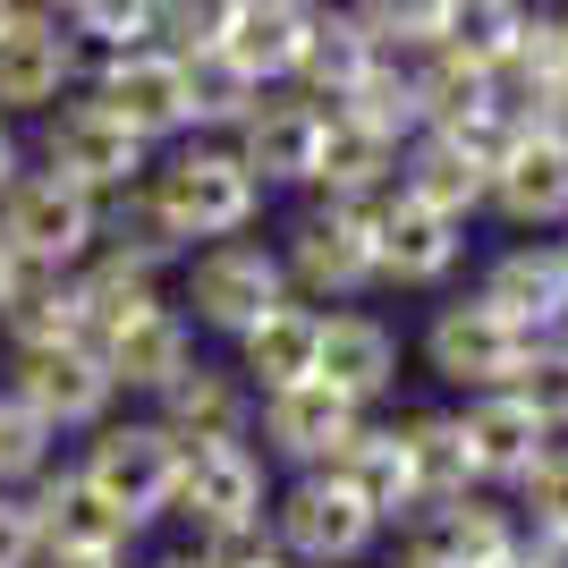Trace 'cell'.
Masks as SVG:
<instances>
[{"mask_svg":"<svg viewBox=\"0 0 568 568\" xmlns=\"http://www.w3.org/2000/svg\"><path fill=\"white\" fill-rule=\"evenodd\" d=\"M407 544L425 551V560H442V568H493V560H509V551L526 544V526H518V509H500L493 493H458V500H442V509H425V518L407 526Z\"/></svg>","mask_w":568,"mask_h":568,"instance_id":"obj_17","label":"cell"},{"mask_svg":"<svg viewBox=\"0 0 568 568\" xmlns=\"http://www.w3.org/2000/svg\"><path fill=\"white\" fill-rule=\"evenodd\" d=\"M493 314H509L526 339H551L568 323V263L560 246H509V255L484 272V288H475Z\"/></svg>","mask_w":568,"mask_h":568,"instance_id":"obj_21","label":"cell"},{"mask_svg":"<svg viewBox=\"0 0 568 568\" xmlns=\"http://www.w3.org/2000/svg\"><path fill=\"white\" fill-rule=\"evenodd\" d=\"M170 518L204 535H237V526L272 518V467L255 442H179V484H170Z\"/></svg>","mask_w":568,"mask_h":568,"instance_id":"obj_3","label":"cell"},{"mask_svg":"<svg viewBox=\"0 0 568 568\" xmlns=\"http://www.w3.org/2000/svg\"><path fill=\"white\" fill-rule=\"evenodd\" d=\"M535 348V339L509 323V314H493L484 297H458V306H442L425 323V365L450 390H509V374H518V356Z\"/></svg>","mask_w":568,"mask_h":568,"instance_id":"obj_10","label":"cell"},{"mask_svg":"<svg viewBox=\"0 0 568 568\" xmlns=\"http://www.w3.org/2000/svg\"><path fill=\"white\" fill-rule=\"evenodd\" d=\"M518 128H526V136H544V144H560V153H568V77H560V85H544V94L526 102V119H518Z\"/></svg>","mask_w":568,"mask_h":568,"instance_id":"obj_44","label":"cell"},{"mask_svg":"<svg viewBox=\"0 0 568 568\" xmlns=\"http://www.w3.org/2000/svg\"><path fill=\"white\" fill-rule=\"evenodd\" d=\"M467 221L450 213H433V204H416V195H374V281L390 288H433V281H450L458 255H467Z\"/></svg>","mask_w":568,"mask_h":568,"instance_id":"obj_12","label":"cell"},{"mask_svg":"<svg viewBox=\"0 0 568 568\" xmlns=\"http://www.w3.org/2000/svg\"><path fill=\"white\" fill-rule=\"evenodd\" d=\"M390 433H399L407 484H416V518L442 509V500H458V493H484L475 467H467V442H458V416H442V407H407V416H390Z\"/></svg>","mask_w":568,"mask_h":568,"instance_id":"obj_25","label":"cell"},{"mask_svg":"<svg viewBox=\"0 0 568 568\" xmlns=\"http://www.w3.org/2000/svg\"><path fill=\"white\" fill-rule=\"evenodd\" d=\"M246 568H297V560H281V551H263V560H246Z\"/></svg>","mask_w":568,"mask_h":568,"instance_id":"obj_52","label":"cell"},{"mask_svg":"<svg viewBox=\"0 0 568 568\" xmlns=\"http://www.w3.org/2000/svg\"><path fill=\"white\" fill-rule=\"evenodd\" d=\"M94 102L119 119V128H136L144 144H162L187 128V60L162 43H136V51H111L102 60V85Z\"/></svg>","mask_w":568,"mask_h":568,"instance_id":"obj_13","label":"cell"},{"mask_svg":"<svg viewBox=\"0 0 568 568\" xmlns=\"http://www.w3.org/2000/svg\"><path fill=\"white\" fill-rule=\"evenodd\" d=\"M0 237L18 263H43V272H77L102 237V204L85 187H69L60 170H18L9 195H0Z\"/></svg>","mask_w":568,"mask_h":568,"instance_id":"obj_6","label":"cell"},{"mask_svg":"<svg viewBox=\"0 0 568 568\" xmlns=\"http://www.w3.org/2000/svg\"><path fill=\"white\" fill-rule=\"evenodd\" d=\"M34 560H43L34 509H26V493H0V568H34Z\"/></svg>","mask_w":568,"mask_h":568,"instance_id":"obj_43","label":"cell"},{"mask_svg":"<svg viewBox=\"0 0 568 568\" xmlns=\"http://www.w3.org/2000/svg\"><path fill=\"white\" fill-rule=\"evenodd\" d=\"M0 339H9V348H60V339H85L77 272H43V263H26L18 288L0 297Z\"/></svg>","mask_w":568,"mask_h":568,"instance_id":"obj_28","label":"cell"},{"mask_svg":"<svg viewBox=\"0 0 568 568\" xmlns=\"http://www.w3.org/2000/svg\"><path fill=\"white\" fill-rule=\"evenodd\" d=\"M18 272H26V263L9 255V237H0V297H9V288H18Z\"/></svg>","mask_w":568,"mask_h":568,"instance_id":"obj_50","label":"cell"},{"mask_svg":"<svg viewBox=\"0 0 568 568\" xmlns=\"http://www.w3.org/2000/svg\"><path fill=\"white\" fill-rule=\"evenodd\" d=\"M509 9H526V0H509Z\"/></svg>","mask_w":568,"mask_h":568,"instance_id":"obj_56","label":"cell"},{"mask_svg":"<svg viewBox=\"0 0 568 568\" xmlns=\"http://www.w3.org/2000/svg\"><path fill=\"white\" fill-rule=\"evenodd\" d=\"M94 255L111 263H136V272H162L170 255H187V237L162 221V204H153V187H128V195H102V237H94Z\"/></svg>","mask_w":568,"mask_h":568,"instance_id":"obj_33","label":"cell"},{"mask_svg":"<svg viewBox=\"0 0 568 568\" xmlns=\"http://www.w3.org/2000/svg\"><path fill=\"white\" fill-rule=\"evenodd\" d=\"M390 195V187H382ZM288 297H306V306H348L374 288V195H348V204H323L288 230Z\"/></svg>","mask_w":568,"mask_h":568,"instance_id":"obj_4","label":"cell"},{"mask_svg":"<svg viewBox=\"0 0 568 568\" xmlns=\"http://www.w3.org/2000/svg\"><path fill=\"white\" fill-rule=\"evenodd\" d=\"M484 204H500V221H518V230H560L568 221V153L518 128V144L484 179Z\"/></svg>","mask_w":568,"mask_h":568,"instance_id":"obj_22","label":"cell"},{"mask_svg":"<svg viewBox=\"0 0 568 568\" xmlns=\"http://www.w3.org/2000/svg\"><path fill=\"white\" fill-rule=\"evenodd\" d=\"M0 26H18V0H0Z\"/></svg>","mask_w":568,"mask_h":568,"instance_id":"obj_54","label":"cell"},{"mask_svg":"<svg viewBox=\"0 0 568 568\" xmlns=\"http://www.w3.org/2000/svg\"><path fill=\"white\" fill-rule=\"evenodd\" d=\"M272 544H281V560H297V568H356L365 551H374V509L339 484L332 467H314V475H297L288 493H272Z\"/></svg>","mask_w":568,"mask_h":568,"instance_id":"obj_5","label":"cell"},{"mask_svg":"<svg viewBox=\"0 0 568 568\" xmlns=\"http://www.w3.org/2000/svg\"><path fill=\"white\" fill-rule=\"evenodd\" d=\"M332 111L365 119V128H374V136H390V144H399V136H416V128H425V111H416V77H407L399 60H390V51H382L374 69L356 77V85H348V94L332 102Z\"/></svg>","mask_w":568,"mask_h":568,"instance_id":"obj_36","label":"cell"},{"mask_svg":"<svg viewBox=\"0 0 568 568\" xmlns=\"http://www.w3.org/2000/svg\"><path fill=\"white\" fill-rule=\"evenodd\" d=\"M306 26H314V9H288V0H237V18H230V34H221V51H230L255 85H272V77L297 69Z\"/></svg>","mask_w":568,"mask_h":568,"instance_id":"obj_31","label":"cell"},{"mask_svg":"<svg viewBox=\"0 0 568 568\" xmlns=\"http://www.w3.org/2000/svg\"><path fill=\"white\" fill-rule=\"evenodd\" d=\"M255 102H263V85L230 51H187V128H246Z\"/></svg>","mask_w":568,"mask_h":568,"instance_id":"obj_35","label":"cell"},{"mask_svg":"<svg viewBox=\"0 0 568 568\" xmlns=\"http://www.w3.org/2000/svg\"><path fill=\"white\" fill-rule=\"evenodd\" d=\"M332 475L374 509V526H416V484H407V458H399L390 425H356V442L332 458Z\"/></svg>","mask_w":568,"mask_h":568,"instance_id":"obj_27","label":"cell"},{"mask_svg":"<svg viewBox=\"0 0 568 568\" xmlns=\"http://www.w3.org/2000/svg\"><path fill=\"white\" fill-rule=\"evenodd\" d=\"M288 297V272H281V255L272 246H255V237H221V246H204L195 255V272H187V306H195V323L204 332H221V339H246L263 323V314Z\"/></svg>","mask_w":568,"mask_h":568,"instance_id":"obj_8","label":"cell"},{"mask_svg":"<svg viewBox=\"0 0 568 568\" xmlns=\"http://www.w3.org/2000/svg\"><path fill=\"white\" fill-rule=\"evenodd\" d=\"M484 179H493V170L475 162L450 128H425V144L399 162V195H416V204H433V213H450V221H467L475 204H484Z\"/></svg>","mask_w":568,"mask_h":568,"instance_id":"obj_29","label":"cell"},{"mask_svg":"<svg viewBox=\"0 0 568 568\" xmlns=\"http://www.w3.org/2000/svg\"><path fill=\"white\" fill-rule=\"evenodd\" d=\"M382 60V43L365 34V26L348 18V9H314V26H306V51H297V85H306V102H339L356 85V77Z\"/></svg>","mask_w":568,"mask_h":568,"instance_id":"obj_30","label":"cell"},{"mask_svg":"<svg viewBox=\"0 0 568 568\" xmlns=\"http://www.w3.org/2000/svg\"><path fill=\"white\" fill-rule=\"evenodd\" d=\"M43 467H60V433H51L26 399L0 390V493H26Z\"/></svg>","mask_w":568,"mask_h":568,"instance_id":"obj_38","label":"cell"},{"mask_svg":"<svg viewBox=\"0 0 568 568\" xmlns=\"http://www.w3.org/2000/svg\"><path fill=\"white\" fill-rule=\"evenodd\" d=\"M77 0H18V18H34V26H60Z\"/></svg>","mask_w":568,"mask_h":568,"instance_id":"obj_48","label":"cell"},{"mask_svg":"<svg viewBox=\"0 0 568 568\" xmlns=\"http://www.w3.org/2000/svg\"><path fill=\"white\" fill-rule=\"evenodd\" d=\"M153 187V204H162V221L179 237H204V246H221V237H246L263 213V187H255V170L237 162V153H221V144H187L170 170H153L144 179Z\"/></svg>","mask_w":568,"mask_h":568,"instance_id":"obj_1","label":"cell"},{"mask_svg":"<svg viewBox=\"0 0 568 568\" xmlns=\"http://www.w3.org/2000/svg\"><path fill=\"white\" fill-rule=\"evenodd\" d=\"M77 475H85V484L111 500L119 518L144 535L153 518H170V484H179V442H170L153 416H102V425L85 433V458H77Z\"/></svg>","mask_w":568,"mask_h":568,"instance_id":"obj_2","label":"cell"},{"mask_svg":"<svg viewBox=\"0 0 568 568\" xmlns=\"http://www.w3.org/2000/svg\"><path fill=\"white\" fill-rule=\"evenodd\" d=\"M526 568H568V535H560V526H526Z\"/></svg>","mask_w":568,"mask_h":568,"instance_id":"obj_45","label":"cell"},{"mask_svg":"<svg viewBox=\"0 0 568 568\" xmlns=\"http://www.w3.org/2000/svg\"><path fill=\"white\" fill-rule=\"evenodd\" d=\"M34 568H128V551H43Z\"/></svg>","mask_w":568,"mask_h":568,"instance_id":"obj_46","label":"cell"},{"mask_svg":"<svg viewBox=\"0 0 568 568\" xmlns=\"http://www.w3.org/2000/svg\"><path fill=\"white\" fill-rule=\"evenodd\" d=\"M518 509H526V526H560V535H568V442H551V450L526 467Z\"/></svg>","mask_w":568,"mask_h":568,"instance_id":"obj_42","label":"cell"},{"mask_svg":"<svg viewBox=\"0 0 568 568\" xmlns=\"http://www.w3.org/2000/svg\"><path fill=\"white\" fill-rule=\"evenodd\" d=\"M560 51H568V18H560Z\"/></svg>","mask_w":568,"mask_h":568,"instance_id":"obj_55","label":"cell"},{"mask_svg":"<svg viewBox=\"0 0 568 568\" xmlns=\"http://www.w3.org/2000/svg\"><path fill=\"white\" fill-rule=\"evenodd\" d=\"M288 9H339V0H288Z\"/></svg>","mask_w":568,"mask_h":568,"instance_id":"obj_53","label":"cell"},{"mask_svg":"<svg viewBox=\"0 0 568 568\" xmlns=\"http://www.w3.org/2000/svg\"><path fill=\"white\" fill-rule=\"evenodd\" d=\"M314 356H323V306L281 297L255 332L237 339V382L263 399V390H288V382H314Z\"/></svg>","mask_w":568,"mask_h":568,"instance_id":"obj_24","label":"cell"},{"mask_svg":"<svg viewBox=\"0 0 568 568\" xmlns=\"http://www.w3.org/2000/svg\"><path fill=\"white\" fill-rule=\"evenodd\" d=\"M458 442H467V467L475 484H500V493H518L526 467L560 442V433L535 416V407H518L509 390H475L467 407H458Z\"/></svg>","mask_w":568,"mask_h":568,"instance_id":"obj_14","label":"cell"},{"mask_svg":"<svg viewBox=\"0 0 568 568\" xmlns=\"http://www.w3.org/2000/svg\"><path fill=\"white\" fill-rule=\"evenodd\" d=\"M94 356H102V374H111L119 390H144V399H162L170 382L195 365V332H187V314H179V306H153V314H136L128 332H111Z\"/></svg>","mask_w":568,"mask_h":568,"instance_id":"obj_23","label":"cell"},{"mask_svg":"<svg viewBox=\"0 0 568 568\" xmlns=\"http://www.w3.org/2000/svg\"><path fill=\"white\" fill-rule=\"evenodd\" d=\"M26 509H34L43 551H136V526L119 518L77 467H43L26 484Z\"/></svg>","mask_w":568,"mask_h":568,"instance_id":"obj_15","label":"cell"},{"mask_svg":"<svg viewBox=\"0 0 568 568\" xmlns=\"http://www.w3.org/2000/svg\"><path fill=\"white\" fill-rule=\"evenodd\" d=\"M18 170H26V144H18V128L0 119V195H9V179H18Z\"/></svg>","mask_w":568,"mask_h":568,"instance_id":"obj_47","label":"cell"},{"mask_svg":"<svg viewBox=\"0 0 568 568\" xmlns=\"http://www.w3.org/2000/svg\"><path fill=\"white\" fill-rule=\"evenodd\" d=\"M77 85V43L60 26H0V119H34V111H60V94Z\"/></svg>","mask_w":568,"mask_h":568,"instance_id":"obj_19","label":"cell"},{"mask_svg":"<svg viewBox=\"0 0 568 568\" xmlns=\"http://www.w3.org/2000/svg\"><path fill=\"white\" fill-rule=\"evenodd\" d=\"M144 568H213V560H204V551L187 544V551H162V560H144Z\"/></svg>","mask_w":568,"mask_h":568,"instance_id":"obj_49","label":"cell"},{"mask_svg":"<svg viewBox=\"0 0 568 568\" xmlns=\"http://www.w3.org/2000/svg\"><path fill=\"white\" fill-rule=\"evenodd\" d=\"M314 382H332L339 399L374 407L399 390V332L382 314L348 306V314H323V356H314Z\"/></svg>","mask_w":568,"mask_h":568,"instance_id":"obj_16","label":"cell"},{"mask_svg":"<svg viewBox=\"0 0 568 568\" xmlns=\"http://www.w3.org/2000/svg\"><path fill=\"white\" fill-rule=\"evenodd\" d=\"M450 18H458V0H356V26H365L390 60L450 43Z\"/></svg>","mask_w":568,"mask_h":568,"instance_id":"obj_37","label":"cell"},{"mask_svg":"<svg viewBox=\"0 0 568 568\" xmlns=\"http://www.w3.org/2000/svg\"><path fill=\"white\" fill-rule=\"evenodd\" d=\"M162 306V288H153V272H136V263H111V255H85L77 263V314H85V348H102L111 332H128L136 314Z\"/></svg>","mask_w":568,"mask_h":568,"instance_id":"obj_32","label":"cell"},{"mask_svg":"<svg viewBox=\"0 0 568 568\" xmlns=\"http://www.w3.org/2000/svg\"><path fill=\"white\" fill-rule=\"evenodd\" d=\"M314 187L332 195V204L399 187V144L374 136V128H365V119H348V111H323V153H314Z\"/></svg>","mask_w":568,"mask_h":568,"instance_id":"obj_26","label":"cell"},{"mask_svg":"<svg viewBox=\"0 0 568 568\" xmlns=\"http://www.w3.org/2000/svg\"><path fill=\"white\" fill-rule=\"evenodd\" d=\"M246 416H255V390L237 382V365H204V356L153 399V425L170 442H246Z\"/></svg>","mask_w":568,"mask_h":568,"instance_id":"obj_20","label":"cell"},{"mask_svg":"<svg viewBox=\"0 0 568 568\" xmlns=\"http://www.w3.org/2000/svg\"><path fill=\"white\" fill-rule=\"evenodd\" d=\"M69 26H77V34H69L77 51L94 43L102 60H111V51H136L144 34H153V0H77Z\"/></svg>","mask_w":568,"mask_h":568,"instance_id":"obj_40","label":"cell"},{"mask_svg":"<svg viewBox=\"0 0 568 568\" xmlns=\"http://www.w3.org/2000/svg\"><path fill=\"white\" fill-rule=\"evenodd\" d=\"M509 399L535 407L551 433H568V339H535L518 356V374H509Z\"/></svg>","mask_w":568,"mask_h":568,"instance_id":"obj_39","label":"cell"},{"mask_svg":"<svg viewBox=\"0 0 568 568\" xmlns=\"http://www.w3.org/2000/svg\"><path fill=\"white\" fill-rule=\"evenodd\" d=\"M9 399H26L51 433H94L119 407V382L102 374V356L85 339H60V348H9Z\"/></svg>","mask_w":568,"mask_h":568,"instance_id":"obj_7","label":"cell"},{"mask_svg":"<svg viewBox=\"0 0 568 568\" xmlns=\"http://www.w3.org/2000/svg\"><path fill=\"white\" fill-rule=\"evenodd\" d=\"M407 77H416V111H425V128H458V119L493 111V69H475L467 51H450V43H433L425 69H407Z\"/></svg>","mask_w":568,"mask_h":568,"instance_id":"obj_34","label":"cell"},{"mask_svg":"<svg viewBox=\"0 0 568 568\" xmlns=\"http://www.w3.org/2000/svg\"><path fill=\"white\" fill-rule=\"evenodd\" d=\"M144 153L153 144L136 136V128H119L102 102H60L43 128V170H60L69 187H85L102 204V195H128L144 179Z\"/></svg>","mask_w":568,"mask_h":568,"instance_id":"obj_9","label":"cell"},{"mask_svg":"<svg viewBox=\"0 0 568 568\" xmlns=\"http://www.w3.org/2000/svg\"><path fill=\"white\" fill-rule=\"evenodd\" d=\"M356 425H365V407L339 399L332 382H288V390H263L255 399L263 458H281V467H297V475L332 467V458L356 442Z\"/></svg>","mask_w":568,"mask_h":568,"instance_id":"obj_11","label":"cell"},{"mask_svg":"<svg viewBox=\"0 0 568 568\" xmlns=\"http://www.w3.org/2000/svg\"><path fill=\"white\" fill-rule=\"evenodd\" d=\"M390 568H442V560H425V551L407 544V551H399V560H390Z\"/></svg>","mask_w":568,"mask_h":568,"instance_id":"obj_51","label":"cell"},{"mask_svg":"<svg viewBox=\"0 0 568 568\" xmlns=\"http://www.w3.org/2000/svg\"><path fill=\"white\" fill-rule=\"evenodd\" d=\"M314 153H323V102L306 94L255 102L237 128V162L255 170V187H314Z\"/></svg>","mask_w":568,"mask_h":568,"instance_id":"obj_18","label":"cell"},{"mask_svg":"<svg viewBox=\"0 0 568 568\" xmlns=\"http://www.w3.org/2000/svg\"><path fill=\"white\" fill-rule=\"evenodd\" d=\"M560 263H568V246H560Z\"/></svg>","mask_w":568,"mask_h":568,"instance_id":"obj_57","label":"cell"},{"mask_svg":"<svg viewBox=\"0 0 568 568\" xmlns=\"http://www.w3.org/2000/svg\"><path fill=\"white\" fill-rule=\"evenodd\" d=\"M237 0H153V34H162V51H221V34H230Z\"/></svg>","mask_w":568,"mask_h":568,"instance_id":"obj_41","label":"cell"}]
</instances>
